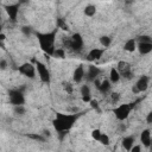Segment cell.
<instances>
[{
	"mask_svg": "<svg viewBox=\"0 0 152 152\" xmlns=\"http://www.w3.org/2000/svg\"><path fill=\"white\" fill-rule=\"evenodd\" d=\"M0 22H1V13H0Z\"/></svg>",
	"mask_w": 152,
	"mask_h": 152,
	"instance_id": "b9f144b4",
	"label": "cell"
},
{
	"mask_svg": "<svg viewBox=\"0 0 152 152\" xmlns=\"http://www.w3.org/2000/svg\"><path fill=\"white\" fill-rule=\"evenodd\" d=\"M92 99H90V95H85V96H82V101L83 102H89Z\"/></svg>",
	"mask_w": 152,
	"mask_h": 152,
	"instance_id": "d590c367",
	"label": "cell"
},
{
	"mask_svg": "<svg viewBox=\"0 0 152 152\" xmlns=\"http://www.w3.org/2000/svg\"><path fill=\"white\" fill-rule=\"evenodd\" d=\"M99 141H100L102 145H109V137H108L107 134H105V133H101Z\"/></svg>",
	"mask_w": 152,
	"mask_h": 152,
	"instance_id": "d4e9b609",
	"label": "cell"
},
{
	"mask_svg": "<svg viewBox=\"0 0 152 152\" xmlns=\"http://www.w3.org/2000/svg\"><path fill=\"white\" fill-rule=\"evenodd\" d=\"M146 120H147V122H148V124H152V113H151V112L147 114V118H146Z\"/></svg>",
	"mask_w": 152,
	"mask_h": 152,
	"instance_id": "8d00e7d4",
	"label": "cell"
},
{
	"mask_svg": "<svg viewBox=\"0 0 152 152\" xmlns=\"http://www.w3.org/2000/svg\"><path fill=\"white\" fill-rule=\"evenodd\" d=\"M140 150H141V147L138 145V146H132L131 147V151L132 152H140Z\"/></svg>",
	"mask_w": 152,
	"mask_h": 152,
	"instance_id": "e575fe53",
	"label": "cell"
},
{
	"mask_svg": "<svg viewBox=\"0 0 152 152\" xmlns=\"http://www.w3.org/2000/svg\"><path fill=\"white\" fill-rule=\"evenodd\" d=\"M117 70L119 71L120 76H124L125 79H131L132 77V69H131V64L126 61H120L118 63V68Z\"/></svg>",
	"mask_w": 152,
	"mask_h": 152,
	"instance_id": "52a82bcc",
	"label": "cell"
},
{
	"mask_svg": "<svg viewBox=\"0 0 152 152\" xmlns=\"http://www.w3.org/2000/svg\"><path fill=\"white\" fill-rule=\"evenodd\" d=\"M134 137L133 135H130V137H125L122 139V147L126 150V151H131V147L133 146L134 144Z\"/></svg>",
	"mask_w": 152,
	"mask_h": 152,
	"instance_id": "2e32d148",
	"label": "cell"
},
{
	"mask_svg": "<svg viewBox=\"0 0 152 152\" xmlns=\"http://www.w3.org/2000/svg\"><path fill=\"white\" fill-rule=\"evenodd\" d=\"M81 95L82 96H85V95H90V89H89V87L88 86H82L81 87Z\"/></svg>",
	"mask_w": 152,
	"mask_h": 152,
	"instance_id": "83f0119b",
	"label": "cell"
},
{
	"mask_svg": "<svg viewBox=\"0 0 152 152\" xmlns=\"http://www.w3.org/2000/svg\"><path fill=\"white\" fill-rule=\"evenodd\" d=\"M95 13H96V7L94 5H88L85 7V14L87 17H93L95 16Z\"/></svg>",
	"mask_w": 152,
	"mask_h": 152,
	"instance_id": "ffe728a7",
	"label": "cell"
},
{
	"mask_svg": "<svg viewBox=\"0 0 152 152\" xmlns=\"http://www.w3.org/2000/svg\"><path fill=\"white\" fill-rule=\"evenodd\" d=\"M83 77H85V69H83L82 65H80V67H77L75 69L74 75H72V79H74V81L76 83H79V82H81L83 80Z\"/></svg>",
	"mask_w": 152,
	"mask_h": 152,
	"instance_id": "5bb4252c",
	"label": "cell"
},
{
	"mask_svg": "<svg viewBox=\"0 0 152 152\" xmlns=\"http://www.w3.org/2000/svg\"><path fill=\"white\" fill-rule=\"evenodd\" d=\"M120 80V74L115 68H112L109 71V81L111 83H117Z\"/></svg>",
	"mask_w": 152,
	"mask_h": 152,
	"instance_id": "ac0fdd59",
	"label": "cell"
},
{
	"mask_svg": "<svg viewBox=\"0 0 152 152\" xmlns=\"http://www.w3.org/2000/svg\"><path fill=\"white\" fill-rule=\"evenodd\" d=\"M98 89L101 92V93H107L109 89H111V81H108V80H104L102 82H100V85H99V87H98Z\"/></svg>",
	"mask_w": 152,
	"mask_h": 152,
	"instance_id": "d6986e66",
	"label": "cell"
},
{
	"mask_svg": "<svg viewBox=\"0 0 152 152\" xmlns=\"http://www.w3.org/2000/svg\"><path fill=\"white\" fill-rule=\"evenodd\" d=\"M19 4H12V5H6L4 9L6 11V13L9 14L10 19L16 23L17 22V17H18V13H19Z\"/></svg>",
	"mask_w": 152,
	"mask_h": 152,
	"instance_id": "9c48e42d",
	"label": "cell"
},
{
	"mask_svg": "<svg viewBox=\"0 0 152 152\" xmlns=\"http://www.w3.org/2000/svg\"><path fill=\"white\" fill-rule=\"evenodd\" d=\"M29 0H18V4L19 5H23V4H28Z\"/></svg>",
	"mask_w": 152,
	"mask_h": 152,
	"instance_id": "74e56055",
	"label": "cell"
},
{
	"mask_svg": "<svg viewBox=\"0 0 152 152\" xmlns=\"http://www.w3.org/2000/svg\"><path fill=\"white\" fill-rule=\"evenodd\" d=\"M100 135H101V131H100V130H93V132H92V137H93V139H95V140H98V141H99Z\"/></svg>",
	"mask_w": 152,
	"mask_h": 152,
	"instance_id": "f546056e",
	"label": "cell"
},
{
	"mask_svg": "<svg viewBox=\"0 0 152 152\" xmlns=\"http://www.w3.org/2000/svg\"><path fill=\"white\" fill-rule=\"evenodd\" d=\"M138 42H139V43H152V39H151L150 36L143 35V36H139V37H138Z\"/></svg>",
	"mask_w": 152,
	"mask_h": 152,
	"instance_id": "cb8c5ba5",
	"label": "cell"
},
{
	"mask_svg": "<svg viewBox=\"0 0 152 152\" xmlns=\"http://www.w3.org/2000/svg\"><path fill=\"white\" fill-rule=\"evenodd\" d=\"M135 87H137V89L139 90V93L140 92H145L147 88H148V77L147 76H141V77L137 81V83H135Z\"/></svg>",
	"mask_w": 152,
	"mask_h": 152,
	"instance_id": "7c38bea8",
	"label": "cell"
},
{
	"mask_svg": "<svg viewBox=\"0 0 152 152\" xmlns=\"http://www.w3.org/2000/svg\"><path fill=\"white\" fill-rule=\"evenodd\" d=\"M77 120L76 114H64V113H57L56 118L52 121V125L57 132H68Z\"/></svg>",
	"mask_w": 152,
	"mask_h": 152,
	"instance_id": "6da1fadb",
	"label": "cell"
},
{
	"mask_svg": "<svg viewBox=\"0 0 152 152\" xmlns=\"http://www.w3.org/2000/svg\"><path fill=\"white\" fill-rule=\"evenodd\" d=\"M111 38L108 37V36H102V37H100V43L102 44V46L104 48H108L109 45H111Z\"/></svg>",
	"mask_w": 152,
	"mask_h": 152,
	"instance_id": "603a6c76",
	"label": "cell"
},
{
	"mask_svg": "<svg viewBox=\"0 0 152 152\" xmlns=\"http://www.w3.org/2000/svg\"><path fill=\"white\" fill-rule=\"evenodd\" d=\"M140 140L145 147L151 146V131L150 130H144L140 134Z\"/></svg>",
	"mask_w": 152,
	"mask_h": 152,
	"instance_id": "4fadbf2b",
	"label": "cell"
},
{
	"mask_svg": "<svg viewBox=\"0 0 152 152\" xmlns=\"http://www.w3.org/2000/svg\"><path fill=\"white\" fill-rule=\"evenodd\" d=\"M135 49H137V43H135V39H133V38L128 39V41L124 44V50H126V51H128V52H133Z\"/></svg>",
	"mask_w": 152,
	"mask_h": 152,
	"instance_id": "e0dca14e",
	"label": "cell"
},
{
	"mask_svg": "<svg viewBox=\"0 0 152 152\" xmlns=\"http://www.w3.org/2000/svg\"><path fill=\"white\" fill-rule=\"evenodd\" d=\"M36 69L38 71L39 75V79L43 83H50V71L46 68V65L42 62H36Z\"/></svg>",
	"mask_w": 152,
	"mask_h": 152,
	"instance_id": "5b68a950",
	"label": "cell"
},
{
	"mask_svg": "<svg viewBox=\"0 0 152 152\" xmlns=\"http://www.w3.org/2000/svg\"><path fill=\"white\" fill-rule=\"evenodd\" d=\"M5 38H6V36H5L4 33H0V43L4 42V41H5Z\"/></svg>",
	"mask_w": 152,
	"mask_h": 152,
	"instance_id": "f35d334b",
	"label": "cell"
},
{
	"mask_svg": "<svg viewBox=\"0 0 152 152\" xmlns=\"http://www.w3.org/2000/svg\"><path fill=\"white\" fill-rule=\"evenodd\" d=\"M52 56H54V57H56V58H61V59H63V58L65 57V52H64V50H63V49H55V50H54Z\"/></svg>",
	"mask_w": 152,
	"mask_h": 152,
	"instance_id": "7402d4cb",
	"label": "cell"
},
{
	"mask_svg": "<svg viewBox=\"0 0 152 152\" xmlns=\"http://www.w3.org/2000/svg\"><path fill=\"white\" fill-rule=\"evenodd\" d=\"M65 44H67L68 48L72 49L74 51L80 52L82 50V48H83V38H82V36L80 33H74L71 38L65 41Z\"/></svg>",
	"mask_w": 152,
	"mask_h": 152,
	"instance_id": "3957f363",
	"label": "cell"
},
{
	"mask_svg": "<svg viewBox=\"0 0 152 152\" xmlns=\"http://www.w3.org/2000/svg\"><path fill=\"white\" fill-rule=\"evenodd\" d=\"M9 98H10V102L14 106H18V105H24L25 102V98L23 95V92L22 90H18V89H12L9 92Z\"/></svg>",
	"mask_w": 152,
	"mask_h": 152,
	"instance_id": "8992f818",
	"label": "cell"
},
{
	"mask_svg": "<svg viewBox=\"0 0 152 152\" xmlns=\"http://www.w3.org/2000/svg\"><path fill=\"white\" fill-rule=\"evenodd\" d=\"M111 100H112V102L115 105V104H118L119 102V100H120V94L119 93H112V95H111Z\"/></svg>",
	"mask_w": 152,
	"mask_h": 152,
	"instance_id": "f1b7e54d",
	"label": "cell"
},
{
	"mask_svg": "<svg viewBox=\"0 0 152 152\" xmlns=\"http://www.w3.org/2000/svg\"><path fill=\"white\" fill-rule=\"evenodd\" d=\"M57 26H58L59 29L64 30V31H68V30H69V26L64 23V20H63V19H57Z\"/></svg>",
	"mask_w": 152,
	"mask_h": 152,
	"instance_id": "4316f807",
	"label": "cell"
},
{
	"mask_svg": "<svg viewBox=\"0 0 152 152\" xmlns=\"http://www.w3.org/2000/svg\"><path fill=\"white\" fill-rule=\"evenodd\" d=\"M132 108H133V104H124V105H120L119 107L114 108L113 109V113H114V115H115V118L118 120H121L122 121V120H125V119L128 118Z\"/></svg>",
	"mask_w": 152,
	"mask_h": 152,
	"instance_id": "277c9868",
	"label": "cell"
},
{
	"mask_svg": "<svg viewBox=\"0 0 152 152\" xmlns=\"http://www.w3.org/2000/svg\"><path fill=\"white\" fill-rule=\"evenodd\" d=\"M137 49L141 55H147L152 51V43H139L137 45Z\"/></svg>",
	"mask_w": 152,
	"mask_h": 152,
	"instance_id": "9a60e30c",
	"label": "cell"
},
{
	"mask_svg": "<svg viewBox=\"0 0 152 152\" xmlns=\"http://www.w3.org/2000/svg\"><path fill=\"white\" fill-rule=\"evenodd\" d=\"M14 113L18 114V115H24L25 114V108L23 107V105L14 106Z\"/></svg>",
	"mask_w": 152,
	"mask_h": 152,
	"instance_id": "484cf974",
	"label": "cell"
},
{
	"mask_svg": "<svg viewBox=\"0 0 152 152\" xmlns=\"http://www.w3.org/2000/svg\"><path fill=\"white\" fill-rule=\"evenodd\" d=\"M29 139H32V140H35V141H41V143H43L44 140H45V138L42 135V134H37V133H31V134H28L26 135Z\"/></svg>",
	"mask_w": 152,
	"mask_h": 152,
	"instance_id": "44dd1931",
	"label": "cell"
},
{
	"mask_svg": "<svg viewBox=\"0 0 152 152\" xmlns=\"http://www.w3.org/2000/svg\"><path fill=\"white\" fill-rule=\"evenodd\" d=\"M44 135H45V137H50L51 134H50V132H49V131H46V130H44Z\"/></svg>",
	"mask_w": 152,
	"mask_h": 152,
	"instance_id": "60d3db41",
	"label": "cell"
},
{
	"mask_svg": "<svg viewBox=\"0 0 152 152\" xmlns=\"http://www.w3.org/2000/svg\"><path fill=\"white\" fill-rule=\"evenodd\" d=\"M63 86H64L65 92H68L69 94H71V93H72V87H71V85H70V83H63Z\"/></svg>",
	"mask_w": 152,
	"mask_h": 152,
	"instance_id": "d6a6232c",
	"label": "cell"
},
{
	"mask_svg": "<svg viewBox=\"0 0 152 152\" xmlns=\"http://www.w3.org/2000/svg\"><path fill=\"white\" fill-rule=\"evenodd\" d=\"M104 52H105V49H96V48H95V49H93V50H90V51L88 52L87 59L90 61V62H93V61H99V59L102 57Z\"/></svg>",
	"mask_w": 152,
	"mask_h": 152,
	"instance_id": "8fae6325",
	"label": "cell"
},
{
	"mask_svg": "<svg viewBox=\"0 0 152 152\" xmlns=\"http://www.w3.org/2000/svg\"><path fill=\"white\" fill-rule=\"evenodd\" d=\"M100 74H101V69H100V68H98V67H95V65H89L88 72H87V75H86V79H87L88 81H94V80H96V79L99 77Z\"/></svg>",
	"mask_w": 152,
	"mask_h": 152,
	"instance_id": "30bf717a",
	"label": "cell"
},
{
	"mask_svg": "<svg viewBox=\"0 0 152 152\" xmlns=\"http://www.w3.org/2000/svg\"><path fill=\"white\" fill-rule=\"evenodd\" d=\"M7 67V62L5 59H0V69L1 70H5Z\"/></svg>",
	"mask_w": 152,
	"mask_h": 152,
	"instance_id": "836d02e7",
	"label": "cell"
},
{
	"mask_svg": "<svg viewBox=\"0 0 152 152\" xmlns=\"http://www.w3.org/2000/svg\"><path fill=\"white\" fill-rule=\"evenodd\" d=\"M132 92H133V93H135V94H137V93H139V90L137 89V87H135V86H133V88H132Z\"/></svg>",
	"mask_w": 152,
	"mask_h": 152,
	"instance_id": "ab89813d",
	"label": "cell"
},
{
	"mask_svg": "<svg viewBox=\"0 0 152 152\" xmlns=\"http://www.w3.org/2000/svg\"><path fill=\"white\" fill-rule=\"evenodd\" d=\"M36 36H37V38H38V42H39V45H41L42 50H43L46 55L52 56L54 50H55L56 30H55V31H51V32H45V33L37 32Z\"/></svg>",
	"mask_w": 152,
	"mask_h": 152,
	"instance_id": "7a4b0ae2",
	"label": "cell"
},
{
	"mask_svg": "<svg viewBox=\"0 0 152 152\" xmlns=\"http://www.w3.org/2000/svg\"><path fill=\"white\" fill-rule=\"evenodd\" d=\"M89 104H90V107H92V108H94V109L99 111V102H98L96 100H90V101H89Z\"/></svg>",
	"mask_w": 152,
	"mask_h": 152,
	"instance_id": "1f68e13d",
	"label": "cell"
},
{
	"mask_svg": "<svg viewBox=\"0 0 152 152\" xmlns=\"http://www.w3.org/2000/svg\"><path fill=\"white\" fill-rule=\"evenodd\" d=\"M22 32H23L25 36H30L31 32H32V29H31L30 26H23V28H22Z\"/></svg>",
	"mask_w": 152,
	"mask_h": 152,
	"instance_id": "4dcf8cb0",
	"label": "cell"
},
{
	"mask_svg": "<svg viewBox=\"0 0 152 152\" xmlns=\"http://www.w3.org/2000/svg\"><path fill=\"white\" fill-rule=\"evenodd\" d=\"M19 72L29 79H35L36 76V68L31 63H24L19 67Z\"/></svg>",
	"mask_w": 152,
	"mask_h": 152,
	"instance_id": "ba28073f",
	"label": "cell"
}]
</instances>
